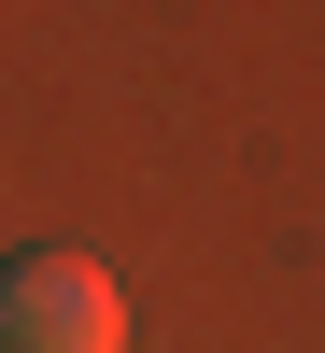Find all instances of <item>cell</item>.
Wrapping results in <instances>:
<instances>
[{"label":"cell","mask_w":325,"mask_h":353,"mask_svg":"<svg viewBox=\"0 0 325 353\" xmlns=\"http://www.w3.org/2000/svg\"><path fill=\"white\" fill-rule=\"evenodd\" d=\"M0 353H128V283L99 254H0Z\"/></svg>","instance_id":"obj_1"}]
</instances>
